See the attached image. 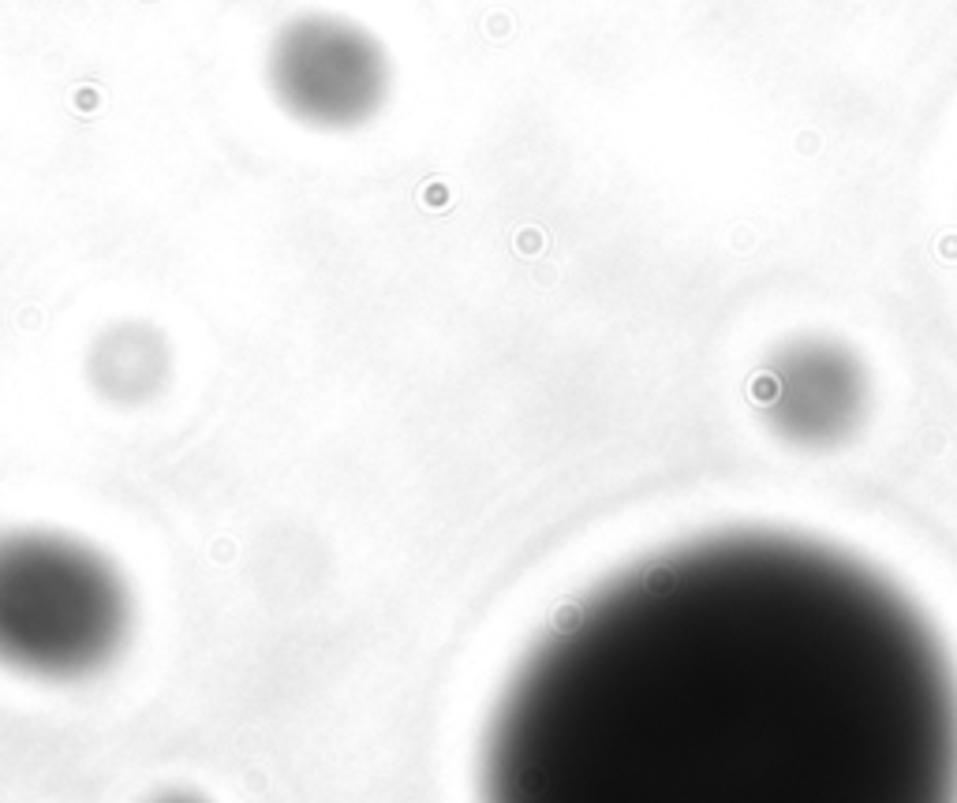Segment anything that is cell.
Listing matches in <instances>:
<instances>
[{
	"label": "cell",
	"instance_id": "1",
	"mask_svg": "<svg viewBox=\"0 0 957 803\" xmlns=\"http://www.w3.org/2000/svg\"><path fill=\"white\" fill-rule=\"evenodd\" d=\"M482 803H957V676L864 561L707 534L621 572L523 662Z\"/></svg>",
	"mask_w": 957,
	"mask_h": 803
},
{
	"label": "cell",
	"instance_id": "2",
	"mask_svg": "<svg viewBox=\"0 0 957 803\" xmlns=\"http://www.w3.org/2000/svg\"><path fill=\"white\" fill-rule=\"evenodd\" d=\"M131 590L101 549L60 531L0 534V665L37 680H83L131 635Z\"/></svg>",
	"mask_w": 957,
	"mask_h": 803
},
{
	"label": "cell",
	"instance_id": "3",
	"mask_svg": "<svg viewBox=\"0 0 957 803\" xmlns=\"http://www.w3.org/2000/svg\"><path fill=\"white\" fill-rule=\"evenodd\" d=\"M269 94L292 120L318 131H352L374 120L389 98L385 45L333 11L288 19L266 52Z\"/></svg>",
	"mask_w": 957,
	"mask_h": 803
},
{
	"label": "cell",
	"instance_id": "4",
	"mask_svg": "<svg viewBox=\"0 0 957 803\" xmlns=\"http://www.w3.org/2000/svg\"><path fill=\"white\" fill-rule=\"evenodd\" d=\"M759 404L785 441L834 445L860 426L868 374L849 348L834 340L785 344L759 377Z\"/></svg>",
	"mask_w": 957,
	"mask_h": 803
},
{
	"label": "cell",
	"instance_id": "5",
	"mask_svg": "<svg viewBox=\"0 0 957 803\" xmlns=\"http://www.w3.org/2000/svg\"><path fill=\"white\" fill-rule=\"evenodd\" d=\"M86 377L105 404L142 407L161 397L173 377V348L157 325L120 318L90 340Z\"/></svg>",
	"mask_w": 957,
	"mask_h": 803
}]
</instances>
